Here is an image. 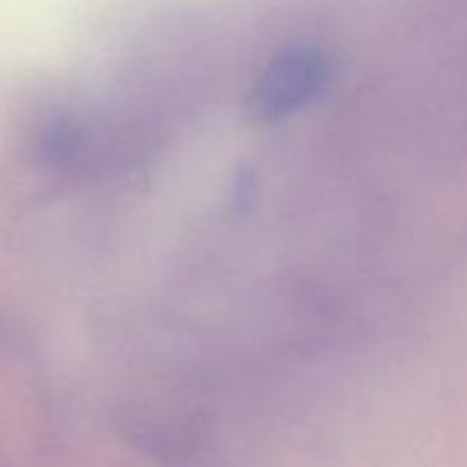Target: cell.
<instances>
[{
    "label": "cell",
    "mask_w": 467,
    "mask_h": 467,
    "mask_svg": "<svg viewBox=\"0 0 467 467\" xmlns=\"http://www.w3.org/2000/svg\"><path fill=\"white\" fill-rule=\"evenodd\" d=\"M327 82V59L315 48H290L272 59L251 89L249 109L260 121H274L304 108Z\"/></svg>",
    "instance_id": "obj_1"
}]
</instances>
